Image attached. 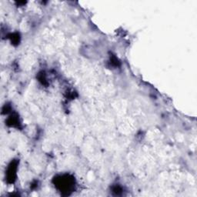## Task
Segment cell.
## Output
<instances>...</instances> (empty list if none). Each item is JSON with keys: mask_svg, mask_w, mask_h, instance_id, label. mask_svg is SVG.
Wrapping results in <instances>:
<instances>
[{"mask_svg": "<svg viewBox=\"0 0 197 197\" xmlns=\"http://www.w3.org/2000/svg\"><path fill=\"white\" fill-rule=\"evenodd\" d=\"M16 166H15V163H12V164L10 165L9 169H8V176L9 179L15 178V174H16Z\"/></svg>", "mask_w": 197, "mask_h": 197, "instance_id": "6da1fadb", "label": "cell"}]
</instances>
